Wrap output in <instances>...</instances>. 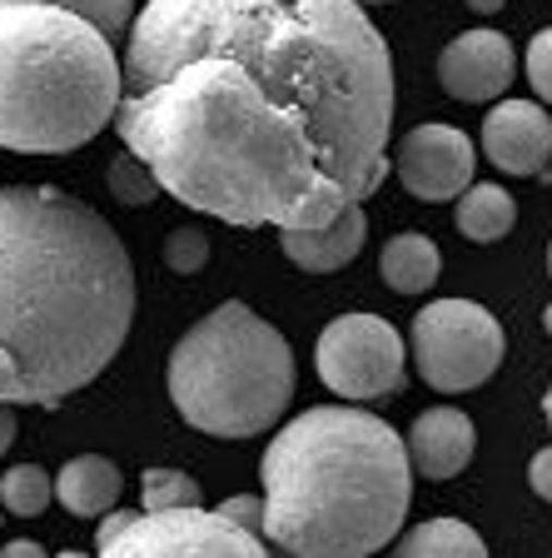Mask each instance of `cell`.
Returning <instances> with one entry per match:
<instances>
[{"instance_id":"cell-1","label":"cell","mask_w":552,"mask_h":558,"mask_svg":"<svg viewBox=\"0 0 552 558\" xmlns=\"http://www.w3.org/2000/svg\"><path fill=\"white\" fill-rule=\"evenodd\" d=\"M115 130L199 215L323 230L389 174V40L364 0H145Z\"/></svg>"},{"instance_id":"cell-2","label":"cell","mask_w":552,"mask_h":558,"mask_svg":"<svg viewBox=\"0 0 552 558\" xmlns=\"http://www.w3.org/2000/svg\"><path fill=\"white\" fill-rule=\"evenodd\" d=\"M135 265L100 209L50 185H0V399L56 409L120 354Z\"/></svg>"},{"instance_id":"cell-3","label":"cell","mask_w":552,"mask_h":558,"mask_svg":"<svg viewBox=\"0 0 552 558\" xmlns=\"http://www.w3.org/2000/svg\"><path fill=\"white\" fill-rule=\"evenodd\" d=\"M414 453L368 409L319 404L265 449V538L289 558H373L414 504Z\"/></svg>"},{"instance_id":"cell-4","label":"cell","mask_w":552,"mask_h":558,"mask_svg":"<svg viewBox=\"0 0 552 558\" xmlns=\"http://www.w3.org/2000/svg\"><path fill=\"white\" fill-rule=\"evenodd\" d=\"M125 65L110 35L65 5H0V150H81L120 116Z\"/></svg>"},{"instance_id":"cell-5","label":"cell","mask_w":552,"mask_h":558,"mask_svg":"<svg viewBox=\"0 0 552 558\" xmlns=\"http://www.w3.org/2000/svg\"><path fill=\"white\" fill-rule=\"evenodd\" d=\"M170 399L214 439H254L294 404V349L244 300H224L170 349Z\"/></svg>"},{"instance_id":"cell-6","label":"cell","mask_w":552,"mask_h":558,"mask_svg":"<svg viewBox=\"0 0 552 558\" xmlns=\"http://www.w3.org/2000/svg\"><path fill=\"white\" fill-rule=\"evenodd\" d=\"M408 344H414V364L424 374L428 389L438 395H463V389H478L498 374L503 364V325L483 304L473 300H433L418 310L414 329H408Z\"/></svg>"},{"instance_id":"cell-7","label":"cell","mask_w":552,"mask_h":558,"mask_svg":"<svg viewBox=\"0 0 552 558\" xmlns=\"http://www.w3.org/2000/svg\"><path fill=\"white\" fill-rule=\"evenodd\" d=\"M319 379L339 399H383L403 389V339L379 314H339L334 325H323L319 349H314Z\"/></svg>"},{"instance_id":"cell-8","label":"cell","mask_w":552,"mask_h":558,"mask_svg":"<svg viewBox=\"0 0 552 558\" xmlns=\"http://www.w3.org/2000/svg\"><path fill=\"white\" fill-rule=\"evenodd\" d=\"M100 558H274L265 548V534H254L244 523L224 519L219 509H164L139 513L135 529L120 534Z\"/></svg>"},{"instance_id":"cell-9","label":"cell","mask_w":552,"mask_h":558,"mask_svg":"<svg viewBox=\"0 0 552 558\" xmlns=\"http://www.w3.org/2000/svg\"><path fill=\"white\" fill-rule=\"evenodd\" d=\"M393 170H398L403 190L414 199H458L473 185V170H478V155H473V140L458 125H443V120H428V125L408 130L398 140V155H393Z\"/></svg>"},{"instance_id":"cell-10","label":"cell","mask_w":552,"mask_h":558,"mask_svg":"<svg viewBox=\"0 0 552 558\" xmlns=\"http://www.w3.org/2000/svg\"><path fill=\"white\" fill-rule=\"evenodd\" d=\"M513 40L498 31H463L458 40L443 46L438 56V81L453 100H468V105H483V100H498V95L513 85Z\"/></svg>"},{"instance_id":"cell-11","label":"cell","mask_w":552,"mask_h":558,"mask_svg":"<svg viewBox=\"0 0 552 558\" xmlns=\"http://www.w3.org/2000/svg\"><path fill=\"white\" fill-rule=\"evenodd\" d=\"M483 155L503 174H542L552 160V120L532 100H503L483 120Z\"/></svg>"},{"instance_id":"cell-12","label":"cell","mask_w":552,"mask_h":558,"mask_svg":"<svg viewBox=\"0 0 552 558\" xmlns=\"http://www.w3.org/2000/svg\"><path fill=\"white\" fill-rule=\"evenodd\" d=\"M473 449H478V429L463 409H449L438 404L428 414L414 418L408 429V453H414V469L424 478H453L468 469Z\"/></svg>"},{"instance_id":"cell-13","label":"cell","mask_w":552,"mask_h":558,"mask_svg":"<svg viewBox=\"0 0 552 558\" xmlns=\"http://www.w3.org/2000/svg\"><path fill=\"white\" fill-rule=\"evenodd\" d=\"M368 240V215L364 205H348L339 220H329L323 230H279L284 255L304 269V275H334V269L354 265L358 250Z\"/></svg>"},{"instance_id":"cell-14","label":"cell","mask_w":552,"mask_h":558,"mask_svg":"<svg viewBox=\"0 0 552 558\" xmlns=\"http://www.w3.org/2000/svg\"><path fill=\"white\" fill-rule=\"evenodd\" d=\"M120 488H125L120 469L110 459H100V453H75L56 474V499L75 519H105L120 504Z\"/></svg>"},{"instance_id":"cell-15","label":"cell","mask_w":552,"mask_h":558,"mask_svg":"<svg viewBox=\"0 0 552 558\" xmlns=\"http://www.w3.org/2000/svg\"><path fill=\"white\" fill-rule=\"evenodd\" d=\"M438 269H443V259H438V244L428 240V234L418 230H403L393 234L389 244H383V259H379V275L389 290L398 294H424L438 284Z\"/></svg>"},{"instance_id":"cell-16","label":"cell","mask_w":552,"mask_h":558,"mask_svg":"<svg viewBox=\"0 0 552 558\" xmlns=\"http://www.w3.org/2000/svg\"><path fill=\"white\" fill-rule=\"evenodd\" d=\"M393 558H488V544L458 519H428L398 538Z\"/></svg>"},{"instance_id":"cell-17","label":"cell","mask_w":552,"mask_h":558,"mask_svg":"<svg viewBox=\"0 0 552 558\" xmlns=\"http://www.w3.org/2000/svg\"><path fill=\"white\" fill-rule=\"evenodd\" d=\"M513 225H518V199L507 195L503 185H468L458 195V230L473 244L503 240Z\"/></svg>"},{"instance_id":"cell-18","label":"cell","mask_w":552,"mask_h":558,"mask_svg":"<svg viewBox=\"0 0 552 558\" xmlns=\"http://www.w3.org/2000/svg\"><path fill=\"white\" fill-rule=\"evenodd\" d=\"M105 185H110V195H115V205H130V209H139V205H155V199L164 195V185H160V174L150 170V165L139 160L135 150H120L115 160H110V174H105Z\"/></svg>"},{"instance_id":"cell-19","label":"cell","mask_w":552,"mask_h":558,"mask_svg":"<svg viewBox=\"0 0 552 558\" xmlns=\"http://www.w3.org/2000/svg\"><path fill=\"white\" fill-rule=\"evenodd\" d=\"M50 499H56V478H50L46 469L15 464V469H5V478H0V504H5L15 519H35V513H46Z\"/></svg>"},{"instance_id":"cell-20","label":"cell","mask_w":552,"mask_h":558,"mask_svg":"<svg viewBox=\"0 0 552 558\" xmlns=\"http://www.w3.org/2000/svg\"><path fill=\"white\" fill-rule=\"evenodd\" d=\"M139 499H145V513L195 509L199 484L184 474V469H145V478H139Z\"/></svg>"},{"instance_id":"cell-21","label":"cell","mask_w":552,"mask_h":558,"mask_svg":"<svg viewBox=\"0 0 552 558\" xmlns=\"http://www.w3.org/2000/svg\"><path fill=\"white\" fill-rule=\"evenodd\" d=\"M0 5H25V0H0ZM40 5H65V11L95 21L110 40L130 35V25H135V0H40Z\"/></svg>"},{"instance_id":"cell-22","label":"cell","mask_w":552,"mask_h":558,"mask_svg":"<svg viewBox=\"0 0 552 558\" xmlns=\"http://www.w3.org/2000/svg\"><path fill=\"white\" fill-rule=\"evenodd\" d=\"M164 265H170L174 275H199V269L209 265V240L199 230H170V240H164Z\"/></svg>"},{"instance_id":"cell-23","label":"cell","mask_w":552,"mask_h":558,"mask_svg":"<svg viewBox=\"0 0 552 558\" xmlns=\"http://www.w3.org/2000/svg\"><path fill=\"white\" fill-rule=\"evenodd\" d=\"M528 81L542 100L552 105V31H538L528 46Z\"/></svg>"},{"instance_id":"cell-24","label":"cell","mask_w":552,"mask_h":558,"mask_svg":"<svg viewBox=\"0 0 552 558\" xmlns=\"http://www.w3.org/2000/svg\"><path fill=\"white\" fill-rule=\"evenodd\" d=\"M219 513H224V519H234V523H244V529H254V534H265V529H269L265 494H234V499L219 504Z\"/></svg>"},{"instance_id":"cell-25","label":"cell","mask_w":552,"mask_h":558,"mask_svg":"<svg viewBox=\"0 0 552 558\" xmlns=\"http://www.w3.org/2000/svg\"><path fill=\"white\" fill-rule=\"evenodd\" d=\"M139 513H145V509H139ZM139 513H135V509H110V513H105V523L95 529V548H110L120 534H130Z\"/></svg>"},{"instance_id":"cell-26","label":"cell","mask_w":552,"mask_h":558,"mask_svg":"<svg viewBox=\"0 0 552 558\" xmlns=\"http://www.w3.org/2000/svg\"><path fill=\"white\" fill-rule=\"evenodd\" d=\"M528 484H532V494H538L542 504H552V449H538V453H532Z\"/></svg>"},{"instance_id":"cell-27","label":"cell","mask_w":552,"mask_h":558,"mask_svg":"<svg viewBox=\"0 0 552 558\" xmlns=\"http://www.w3.org/2000/svg\"><path fill=\"white\" fill-rule=\"evenodd\" d=\"M11 444H15V404L0 399V453L11 449Z\"/></svg>"},{"instance_id":"cell-28","label":"cell","mask_w":552,"mask_h":558,"mask_svg":"<svg viewBox=\"0 0 552 558\" xmlns=\"http://www.w3.org/2000/svg\"><path fill=\"white\" fill-rule=\"evenodd\" d=\"M0 558H50L40 544H30V538H15V544L0 548Z\"/></svg>"},{"instance_id":"cell-29","label":"cell","mask_w":552,"mask_h":558,"mask_svg":"<svg viewBox=\"0 0 552 558\" xmlns=\"http://www.w3.org/2000/svg\"><path fill=\"white\" fill-rule=\"evenodd\" d=\"M507 0H468V11H478V15H498Z\"/></svg>"},{"instance_id":"cell-30","label":"cell","mask_w":552,"mask_h":558,"mask_svg":"<svg viewBox=\"0 0 552 558\" xmlns=\"http://www.w3.org/2000/svg\"><path fill=\"white\" fill-rule=\"evenodd\" d=\"M542 325H548V335H552V304H548V310H542Z\"/></svg>"},{"instance_id":"cell-31","label":"cell","mask_w":552,"mask_h":558,"mask_svg":"<svg viewBox=\"0 0 552 558\" xmlns=\"http://www.w3.org/2000/svg\"><path fill=\"white\" fill-rule=\"evenodd\" d=\"M60 558H90V554H75V548H70V554H60Z\"/></svg>"},{"instance_id":"cell-32","label":"cell","mask_w":552,"mask_h":558,"mask_svg":"<svg viewBox=\"0 0 552 558\" xmlns=\"http://www.w3.org/2000/svg\"><path fill=\"white\" fill-rule=\"evenodd\" d=\"M364 5H393V0H364Z\"/></svg>"},{"instance_id":"cell-33","label":"cell","mask_w":552,"mask_h":558,"mask_svg":"<svg viewBox=\"0 0 552 558\" xmlns=\"http://www.w3.org/2000/svg\"><path fill=\"white\" fill-rule=\"evenodd\" d=\"M548 424H552V389H548Z\"/></svg>"},{"instance_id":"cell-34","label":"cell","mask_w":552,"mask_h":558,"mask_svg":"<svg viewBox=\"0 0 552 558\" xmlns=\"http://www.w3.org/2000/svg\"><path fill=\"white\" fill-rule=\"evenodd\" d=\"M548 269H552V250H548Z\"/></svg>"}]
</instances>
